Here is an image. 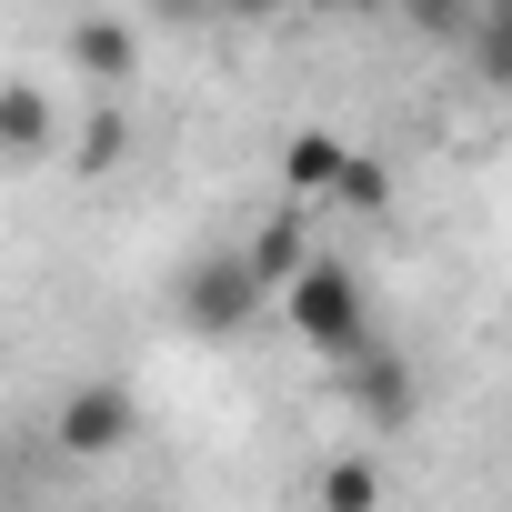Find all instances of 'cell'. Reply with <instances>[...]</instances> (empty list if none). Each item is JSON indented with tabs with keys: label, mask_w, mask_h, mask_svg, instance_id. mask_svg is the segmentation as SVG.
I'll list each match as a JSON object with an SVG mask.
<instances>
[{
	"label": "cell",
	"mask_w": 512,
	"mask_h": 512,
	"mask_svg": "<svg viewBox=\"0 0 512 512\" xmlns=\"http://www.w3.org/2000/svg\"><path fill=\"white\" fill-rule=\"evenodd\" d=\"M282 322L302 332V352H322V362H352V352L372 342L362 272H352V262H292V282H282Z\"/></svg>",
	"instance_id": "obj_1"
},
{
	"label": "cell",
	"mask_w": 512,
	"mask_h": 512,
	"mask_svg": "<svg viewBox=\"0 0 512 512\" xmlns=\"http://www.w3.org/2000/svg\"><path fill=\"white\" fill-rule=\"evenodd\" d=\"M61 452H81V462H101V452H121L131 432H141V402H131V382H81V392H61Z\"/></svg>",
	"instance_id": "obj_2"
},
{
	"label": "cell",
	"mask_w": 512,
	"mask_h": 512,
	"mask_svg": "<svg viewBox=\"0 0 512 512\" xmlns=\"http://www.w3.org/2000/svg\"><path fill=\"white\" fill-rule=\"evenodd\" d=\"M251 312H262V272H251L241 251H231V262H201V272L181 282V322H191V332H241Z\"/></svg>",
	"instance_id": "obj_3"
},
{
	"label": "cell",
	"mask_w": 512,
	"mask_h": 512,
	"mask_svg": "<svg viewBox=\"0 0 512 512\" xmlns=\"http://www.w3.org/2000/svg\"><path fill=\"white\" fill-rule=\"evenodd\" d=\"M0 151H11V161L61 151V101H51L41 81H0Z\"/></svg>",
	"instance_id": "obj_4"
},
{
	"label": "cell",
	"mask_w": 512,
	"mask_h": 512,
	"mask_svg": "<svg viewBox=\"0 0 512 512\" xmlns=\"http://www.w3.org/2000/svg\"><path fill=\"white\" fill-rule=\"evenodd\" d=\"M71 61H81L101 91H131V81H141V31H131V21H111V11H91V21L71 31Z\"/></svg>",
	"instance_id": "obj_5"
},
{
	"label": "cell",
	"mask_w": 512,
	"mask_h": 512,
	"mask_svg": "<svg viewBox=\"0 0 512 512\" xmlns=\"http://www.w3.org/2000/svg\"><path fill=\"white\" fill-rule=\"evenodd\" d=\"M462 61H472V81L512 91V0H472L462 11Z\"/></svg>",
	"instance_id": "obj_6"
},
{
	"label": "cell",
	"mask_w": 512,
	"mask_h": 512,
	"mask_svg": "<svg viewBox=\"0 0 512 512\" xmlns=\"http://www.w3.org/2000/svg\"><path fill=\"white\" fill-rule=\"evenodd\" d=\"M342 161H352V151H342L332 131H302V141L282 151V191H292V201H332V181H342Z\"/></svg>",
	"instance_id": "obj_7"
},
{
	"label": "cell",
	"mask_w": 512,
	"mask_h": 512,
	"mask_svg": "<svg viewBox=\"0 0 512 512\" xmlns=\"http://www.w3.org/2000/svg\"><path fill=\"white\" fill-rule=\"evenodd\" d=\"M241 262L262 272V292H282V282H292V262H302V201H282L262 231H251V251H241Z\"/></svg>",
	"instance_id": "obj_8"
},
{
	"label": "cell",
	"mask_w": 512,
	"mask_h": 512,
	"mask_svg": "<svg viewBox=\"0 0 512 512\" xmlns=\"http://www.w3.org/2000/svg\"><path fill=\"white\" fill-rule=\"evenodd\" d=\"M352 372H362V412L392 432V422H412V382H402V362H372V342L352 352Z\"/></svg>",
	"instance_id": "obj_9"
},
{
	"label": "cell",
	"mask_w": 512,
	"mask_h": 512,
	"mask_svg": "<svg viewBox=\"0 0 512 512\" xmlns=\"http://www.w3.org/2000/svg\"><path fill=\"white\" fill-rule=\"evenodd\" d=\"M382 502V462H332L322 472V512H372Z\"/></svg>",
	"instance_id": "obj_10"
},
{
	"label": "cell",
	"mask_w": 512,
	"mask_h": 512,
	"mask_svg": "<svg viewBox=\"0 0 512 512\" xmlns=\"http://www.w3.org/2000/svg\"><path fill=\"white\" fill-rule=\"evenodd\" d=\"M332 201H342V211H382V201H392V171L352 151V161H342V181H332Z\"/></svg>",
	"instance_id": "obj_11"
},
{
	"label": "cell",
	"mask_w": 512,
	"mask_h": 512,
	"mask_svg": "<svg viewBox=\"0 0 512 512\" xmlns=\"http://www.w3.org/2000/svg\"><path fill=\"white\" fill-rule=\"evenodd\" d=\"M121 151H131V121H121V111H91V131H81V171H111Z\"/></svg>",
	"instance_id": "obj_12"
},
{
	"label": "cell",
	"mask_w": 512,
	"mask_h": 512,
	"mask_svg": "<svg viewBox=\"0 0 512 512\" xmlns=\"http://www.w3.org/2000/svg\"><path fill=\"white\" fill-rule=\"evenodd\" d=\"M231 11H241V21H272V11H292V0H231Z\"/></svg>",
	"instance_id": "obj_13"
},
{
	"label": "cell",
	"mask_w": 512,
	"mask_h": 512,
	"mask_svg": "<svg viewBox=\"0 0 512 512\" xmlns=\"http://www.w3.org/2000/svg\"><path fill=\"white\" fill-rule=\"evenodd\" d=\"M302 11H342V0H302Z\"/></svg>",
	"instance_id": "obj_14"
}]
</instances>
